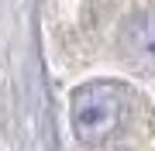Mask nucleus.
<instances>
[{"label": "nucleus", "instance_id": "nucleus-1", "mask_svg": "<svg viewBox=\"0 0 155 151\" xmlns=\"http://www.w3.org/2000/svg\"><path fill=\"white\" fill-rule=\"evenodd\" d=\"M127 120V90L121 83H86L72 96V131L83 144H107Z\"/></svg>", "mask_w": 155, "mask_h": 151}, {"label": "nucleus", "instance_id": "nucleus-2", "mask_svg": "<svg viewBox=\"0 0 155 151\" xmlns=\"http://www.w3.org/2000/svg\"><path fill=\"white\" fill-rule=\"evenodd\" d=\"M121 45L134 62L155 65V11H134L121 28Z\"/></svg>", "mask_w": 155, "mask_h": 151}]
</instances>
